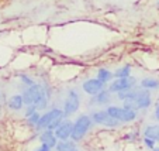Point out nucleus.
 Wrapping results in <instances>:
<instances>
[{
    "mask_svg": "<svg viewBox=\"0 0 159 151\" xmlns=\"http://www.w3.org/2000/svg\"><path fill=\"white\" fill-rule=\"evenodd\" d=\"M93 124V120L92 117L87 115H80L73 123V130H72V136H70V140H73L75 143L80 141V140L84 139V136L87 134V131L90 130V127Z\"/></svg>",
    "mask_w": 159,
    "mask_h": 151,
    "instance_id": "nucleus-1",
    "label": "nucleus"
},
{
    "mask_svg": "<svg viewBox=\"0 0 159 151\" xmlns=\"http://www.w3.org/2000/svg\"><path fill=\"white\" fill-rule=\"evenodd\" d=\"M107 113L111 116L113 119L118 120L120 123H129V121H134L137 119V110L134 109H127V107H120V106H108Z\"/></svg>",
    "mask_w": 159,
    "mask_h": 151,
    "instance_id": "nucleus-2",
    "label": "nucleus"
},
{
    "mask_svg": "<svg viewBox=\"0 0 159 151\" xmlns=\"http://www.w3.org/2000/svg\"><path fill=\"white\" fill-rule=\"evenodd\" d=\"M79 106H80V95L75 91V89H69L68 95H66L65 103H63V115L65 117L68 116H72L78 112Z\"/></svg>",
    "mask_w": 159,
    "mask_h": 151,
    "instance_id": "nucleus-3",
    "label": "nucleus"
},
{
    "mask_svg": "<svg viewBox=\"0 0 159 151\" xmlns=\"http://www.w3.org/2000/svg\"><path fill=\"white\" fill-rule=\"evenodd\" d=\"M137 85V79L132 76H127V78H117L108 85V91L111 93H120V92L128 91V89H134Z\"/></svg>",
    "mask_w": 159,
    "mask_h": 151,
    "instance_id": "nucleus-4",
    "label": "nucleus"
},
{
    "mask_svg": "<svg viewBox=\"0 0 159 151\" xmlns=\"http://www.w3.org/2000/svg\"><path fill=\"white\" fill-rule=\"evenodd\" d=\"M90 117H92L93 123L100 124V126H106V127H118L121 124L118 120L111 117L107 113V110H96V112L92 113Z\"/></svg>",
    "mask_w": 159,
    "mask_h": 151,
    "instance_id": "nucleus-5",
    "label": "nucleus"
},
{
    "mask_svg": "<svg viewBox=\"0 0 159 151\" xmlns=\"http://www.w3.org/2000/svg\"><path fill=\"white\" fill-rule=\"evenodd\" d=\"M45 93L44 88L41 85L35 83L30 88H27L24 92H23V99H24V105L30 106V105H35L37 102L39 100V97Z\"/></svg>",
    "mask_w": 159,
    "mask_h": 151,
    "instance_id": "nucleus-6",
    "label": "nucleus"
},
{
    "mask_svg": "<svg viewBox=\"0 0 159 151\" xmlns=\"http://www.w3.org/2000/svg\"><path fill=\"white\" fill-rule=\"evenodd\" d=\"M61 116H65L62 109H51L49 112L41 115V119H39V121H38V124H37L35 129L39 130V131L47 130V129L49 127V124H51L57 117H61Z\"/></svg>",
    "mask_w": 159,
    "mask_h": 151,
    "instance_id": "nucleus-7",
    "label": "nucleus"
},
{
    "mask_svg": "<svg viewBox=\"0 0 159 151\" xmlns=\"http://www.w3.org/2000/svg\"><path fill=\"white\" fill-rule=\"evenodd\" d=\"M104 82L100 81L99 78H94V79H87V81L83 82V85H82V89H83L84 92H86L87 95H90V96H96L97 93H100V92L104 89Z\"/></svg>",
    "mask_w": 159,
    "mask_h": 151,
    "instance_id": "nucleus-8",
    "label": "nucleus"
},
{
    "mask_svg": "<svg viewBox=\"0 0 159 151\" xmlns=\"http://www.w3.org/2000/svg\"><path fill=\"white\" fill-rule=\"evenodd\" d=\"M135 107L138 109H148L151 105H152V96H151V92L148 89H139L137 92V97L134 100Z\"/></svg>",
    "mask_w": 159,
    "mask_h": 151,
    "instance_id": "nucleus-9",
    "label": "nucleus"
},
{
    "mask_svg": "<svg viewBox=\"0 0 159 151\" xmlns=\"http://www.w3.org/2000/svg\"><path fill=\"white\" fill-rule=\"evenodd\" d=\"M72 130H73V123L70 120H63L61 123V126L55 130V136L59 141H65V140H69L72 136Z\"/></svg>",
    "mask_w": 159,
    "mask_h": 151,
    "instance_id": "nucleus-10",
    "label": "nucleus"
},
{
    "mask_svg": "<svg viewBox=\"0 0 159 151\" xmlns=\"http://www.w3.org/2000/svg\"><path fill=\"white\" fill-rule=\"evenodd\" d=\"M39 141H41V144H47L51 148L57 147V144H58V139H57V136H55V131H52V130L42 131V133L39 134Z\"/></svg>",
    "mask_w": 159,
    "mask_h": 151,
    "instance_id": "nucleus-11",
    "label": "nucleus"
},
{
    "mask_svg": "<svg viewBox=\"0 0 159 151\" xmlns=\"http://www.w3.org/2000/svg\"><path fill=\"white\" fill-rule=\"evenodd\" d=\"M110 100H111V92L108 91V89H103L100 93H97L96 96H93L92 103H93V105L103 106V105H108Z\"/></svg>",
    "mask_w": 159,
    "mask_h": 151,
    "instance_id": "nucleus-12",
    "label": "nucleus"
},
{
    "mask_svg": "<svg viewBox=\"0 0 159 151\" xmlns=\"http://www.w3.org/2000/svg\"><path fill=\"white\" fill-rule=\"evenodd\" d=\"M10 110H14V112H18V110L23 109L24 106V99H23V95H13L11 97L7 102Z\"/></svg>",
    "mask_w": 159,
    "mask_h": 151,
    "instance_id": "nucleus-13",
    "label": "nucleus"
},
{
    "mask_svg": "<svg viewBox=\"0 0 159 151\" xmlns=\"http://www.w3.org/2000/svg\"><path fill=\"white\" fill-rule=\"evenodd\" d=\"M144 137L152 139L153 141H159V124H149L144 129Z\"/></svg>",
    "mask_w": 159,
    "mask_h": 151,
    "instance_id": "nucleus-14",
    "label": "nucleus"
},
{
    "mask_svg": "<svg viewBox=\"0 0 159 151\" xmlns=\"http://www.w3.org/2000/svg\"><path fill=\"white\" fill-rule=\"evenodd\" d=\"M141 88L148 89V91H153V89L159 88V81L155 78H144L141 81Z\"/></svg>",
    "mask_w": 159,
    "mask_h": 151,
    "instance_id": "nucleus-15",
    "label": "nucleus"
},
{
    "mask_svg": "<svg viewBox=\"0 0 159 151\" xmlns=\"http://www.w3.org/2000/svg\"><path fill=\"white\" fill-rule=\"evenodd\" d=\"M55 148H57V151H72L78 147H76V143L73 140H65V141H58Z\"/></svg>",
    "mask_w": 159,
    "mask_h": 151,
    "instance_id": "nucleus-16",
    "label": "nucleus"
},
{
    "mask_svg": "<svg viewBox=\"0 0 159 151\" xmlns=\"http://www.w3.org/2000/svg\"><path fill=\"white\" fill-rule=\"evenodd\" d=\"M113 76H114V72L108 71L107 68H100V69L97 71V78H99L100 81H103L104 83L110 82L111 79H113Z\"/></svg>",
    "mask_w": 159,
    "mask_h": 151,
    "instance_id": "nucleus-17",
    "label": "nucleus"
},
{
    "mask_svg": "<svg viewBox=\"0 0 159 151\" xmlns=\"http://www.w3.org/2000/svg\"><path fill=\"white\" fill-rule=\"evenodd\" d=\"M114 76L116 78H127V76H131V68H129V65H124V67L118 68L114 72Z\"/></svg>",
    "mask_w": 159,
    "mask_h": 151,
    "instance_id": "nucleus-18",
    "label": "nucleus"
},
{
    "mask_svg": "<svg viewBox=\"0 0 159 151\" xmlns=\"http://www.w3.org/2000/svg\"><path fill=\"white\" fill-rule=\"evenodd\" d=\"M39 119H41V115H39L38 112H35L34 115H31L30 117H27V123L30 124L31 127H37V124H38Z\"/></svg>",
    "mask_w": 159,
    "mask_h": 151,
    "instance_id": "nucleus-19",
    "label": "nucleus"
},
{
    "mask_svg": "<svg viewBox=\"0 0 159 151\" xmlns=\"http://www.w3.org/2000/svg\"><path fill=\"white\" fill-rule=\"evenodd\" d=\"M47 105H48V96L44 93L41 97H39L38 102L35 103V106H37V109L38 110H44L45 107H47Z\"/></svg>",
    "mask_w": 159,
    "mask_h": 151,
    "instance_id": "nucleus-20",
    "label": "nucleus"
},
{
    "mask_svg": "<svg viewBox=\"0 0 159 151\" xmlns=\"http://www.w3.org/2000/svg\"><path fill=\"white\" fill-rule=\"evenodd\" d=\"M20 79H21V82H23V83L27 85L28 88H30V86H33V85H35L33 79H31L30 76H27V75H20Z\"/></svg>",
    "mask_w": 159,
    "mask_h": 151,
    "instance_id": "nucleus-21",
    "label": "nucleus"
},
{
    "mask_svg": "<svg viewBox=\"0 0 159 151\" xmlns=\"http://www.w3.org/2000/svg\"><path fill=\"white\" fill-rule=\"evenodd\" d=\"M35 112H38V109H37L35 105H30L27 106V110H25V117H30L31 115H34Z\"/></svg>",
    "mask_w": 159,
    "mask_h": 151,
    "instance_id": "nucleus-22",
    "label": "nucleus"
},
{
    "mask_svg": "<svg viewBox=\"0 0 159 151\" xmlns=\"http://www.w3.org/2000/svg\"><path fill=\"white\" fill-rule=\"evenodd\" d=\"M155 143H156V141H153L152 139L144 137V144H145V147H148V148H151V150H153V148H155Z\"/></svg>",
    "mask_w": 159,
    "mask_h": 151,
    "instance_id": "nucleus-23",
    "label": "nucleus"
},
{
    "mask_svg": "<svg viewBox=\"0 0 159 151\" xmlns=\"http://www.w3.org/2000/svg\"><path fill=\"white\" fill-rule=\"evenodd\" d=\"M34 151H51V147H48L47 144H41L38 148H35Z\"/></svg>",
    "mask_w": 159,
    "mask_h": 151,
    "instance_id": "nucleus-24",
    "label": "nucleus"
},
{
    "mask_svg": "<svg viewBox=\"0 0 159 151\" xmlns=\"http://www.w3.org/2000/svg\"><path fill=\"white\" fill-rule=\"evenodd\" d=\"M155 119L159 121V102L155 105Z\"/></svg>",
    "mask_w": 159,
    "mask_h": 151,
    "instance_id": "nucleus-25",
    "label": "nucleus"
},
{
    "mask_svg": "<svg viewBox=\"0 0 159 151\" xmlns=\"http://www.w3.org/2000/svg\"><path fill=\"white\" fill-rule=\"evenodd\" d=\"M152 151H159V147H155V148H153Z\"/></svg>",
    "mask_w": 159,
    "mask_h": 151,
    "instance_id": "nucleus-26",
    "label": "nucleus"
},
{
    "mask_svg": "<svg viewBox=\"0 0 159 151\" xmlns=\"http://www.w3.org/2000/svg\"><path fill=\"white\" fill-rule=\"evenodd\" d=\"M72 151H79V150H78V148H75V150H72Z\"/></svg>",
    "mask_w": 159,
    "mask_h": 151,
    "instance_id": "nucleus-27",
    "label": "nucleus"
},
{
    "mask_svg": "<svg viewBox=\"0 0 159 151\" xmlns=\"http://www.w3.org/2000/svg\"><path fill=\"white\" fill-rule=\"evenodd\" d=\"M158 7H159V2H158Z\"/></svg>",
    "mask_w": 159,
    "mask_h": 151,
    "instance_id": "nucleus-28",
    "label": "nucleus"
}]
</instances>
